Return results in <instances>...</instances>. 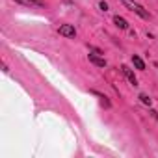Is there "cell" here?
Returning <instances> with one entry per match:
<instances>
[{
	"instance_id": "cell-5",
	"label": "cell",
	"mask_w": 158,
	"mask_h": 158,
	"mask_svg": "<svg viewBox=\"0 0 158 158\" xmlns=\"http://www.w3.org/2000/svg\"><path fill=\"white\" fill-rule=\"evenodd\" d=\"M89 61L95 63V65H99V67H104V65H106V61H104L102 58H99L97 54H89Z\"/></svg>"
},
{
	"instance_id": "cell-3",
	"label": "cell",
	"mask_w": 158,
	"mask_h": 158,
	"mask_svg": "<svg viewBox=\"0 0 158 158\" xmlns=\"http://www.w3.org/2000/svg\"><path fill=\"white\" fill-rule=\"evenodd\" d=\"M121 71H123V73L127 74V78H128V80H130V84H134V86L138 84V80H136V76H134V73H132V71H130V69H128L127 65H121Z\"/></svg>"
},
{
	"instance_id": "cell-2",
	"label": "cell",
	"mask_w": 158,
	"mask_h": 158,
	"mask_svg": "<svg viewBox=\"0 0 158 158\" xmlns=\"http://www.w3.org/2000/svg\"><path fill=\"white\" fill-rule=\"evenodd\" d=\"M60 34L65 35V37H74L76 35V30L71 24H63V26H60Z\"/></svg>"
},
{
	"instance_id": "cell-6",
	"label": "cell",
	"mask_w": 158,
	"mask_h": 158,
	"mask_svg": "<svg viewBox=\"0 0 158 158\" xmlns=\"http://www.w3.org/2000/svg\"><path fill=\"white\" fill-rule=\"evenodd\" d=\"M132 63L136 65V69H139V71H143L145 69V63H143V60L139 58V56H132Z\"/></svg>"
},
{
	"instance_id": "cell-9",
	"label": "cell",
	"mask_w": 158,
	"mask_h": 158,
	"mask_svg": "<svg viewBox=\"0 0 158 158\" xmlns=\"http://www.w3.org/2000/svg\"><path fill=\"white\" fill-rule=\"evenodd\" d=\"M101 10L106 11V10H108V4H106V2H101Z\"/></svg>"
},
{
	"instance_id": "cell-4",
	"label": "cell",
	"mask_w": 158,
	"mask_h": 158,
	"mask_svg": "<svg viewBox=\"0 0 158 158\" xmlns=\"http://www.w3.org/2000/svg\"><path fill=\"white\" fill-rule=\"evenodd\" d=\"M17 2L26 4V6H37V8H43V6H45L43 0H17Z\"/></svg>"
},
{
	"instance_id": "cell-1",
	"label": "cell",
	"mask_w": 158,
	"mask_h": 158,
	"mask_svg": "<svg viewBox=\"0 0 158 158\" xmlns=\"http://www.w3.org/2000/svg\"><path fill=\"white\" fill-rule=\"evenodd\" d=\"M121 2L130 10V11H134V13H138L141 19H149V13L143 10V6H139L138 2H134V0H121Z\"/></svg>"
},
{
	"instance_id": "cell-8",
	"label": "cell",
	"mask_w": 158,
	"mask_h": 158,
	"mask_svg": "<svg viewBox=\"0 0 158 158\" xmlns=\"http://www.w3.org/2000/svg\"><path fill=\"white\" fill-rule=\"evenodd\" d=\"M139 99H141V102H143V104H151V99H149L147 95H143V93H141V95H139Z\"/></svg>"
},
{
	"instance_id": "cell-7",
	"label": "cell",
	"mask_w": 158,
	"mask_h": 158,
	"mask_svg": "<svg viewBox=\"0 0 158 158\" xmlns=\"http://www.w3.org/2000/svg\"><path fill=\"white\" fill-rule=\"evenodd\" d=\"M114 23H115V24H117L119 28H123V30H125V28L128 26V23H127V21L123 19V17H119V15H117V17H114Z\"/></svg>"
}]
</instances>
